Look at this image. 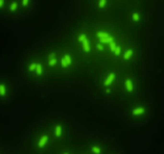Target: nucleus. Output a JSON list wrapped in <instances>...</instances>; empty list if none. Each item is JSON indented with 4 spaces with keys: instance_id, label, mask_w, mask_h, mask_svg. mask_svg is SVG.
I'll return each instance as SVG.
<instances>
[{
    "instance_id": "5",
    "label": "nucleus",
    "mask_w": 164,
    "mask_h": 154,
    "mask_svg": "<svg viewBox=\"0 0 164 154\" xmlns=\"http://www.w3.org/2000/svg\"><path fill=\"white\" fill-rule=\"evenodd\" d=\"M47 140H49V137H47V136H42V138H41L40 142H38V148H43V146H45Z\"/></svg>"
},
{
    "instance_id": "10",
    "label": "nucleus",
    "mask_w": 164,
    "mask_h": 154,
    "mask_svg": "<svg viewBox=\"0 0 164 154\" xmlns=\"http://www.w3.org/2000/svg\"><path fill=\"white\" fill-rule=\"evenodd\" d=\"M108 33L106 32H97V37L100 38V40H101V38H105V37H108Z\"/></svg>"
},
{
    "instance_id": "26",
    "label": "nucleus",
    "mask_w": 164,
    "mask_h": 154,
    "mask_svg": "<svg viewBox=\"0 0 164 154\" xmlns=\"http://www.w3.org/2000/svg\"><path fill=\"white\" fill-rule=\"evenodd\" d=\"M64 154H68V153H64Z\"/></svg>"
},
{
    "instance_id": "3",
    "label": "nucleus",
    "mask_w": 164,
    "mask_h": 154,
    "mask_svg": "<svg viewBox=\"0 0 164 154\" xmlns=\"http://www.w3.org/2000/svg\"><path fill=\"white\" fill-rule=\"evenodd\" d=\"M114 78H116V75L113 74V72H110V74H109V77H108L106 79H105L104 84H105V86H109V84H112V82H113V80H114Z\"/></svg>"
},
{
    "instance_id": "15",
    "label": "nucleus",
    "mask_w": 164,
    "mask_h": 154,
    "mask_svg": "<svg viewBox=\"0 0 164 154\" xmlns=\"http://www.w3.org/2000/svg\"><path fill=\"white\" fill-rule=\"evenodd\" d=\"M64 61L68 63V65H71V63H72V59H71V57H70L68 54H66V55H64Z\"/></svg>"
},
{
    "instance_id": "20",
    "label": "nucleus",
    "mask_w": 164,
    "mask_h": 154,
    "mask_svg": "<svg viewBox=\"0 0 164 154\" xmlns=\"http://www.w3.org/2000/svg\"><path fill=\"white\" fill-rule=\"evenodd\" d=\"M60 65H62L63 67H68V66H70V65H68V63H67V62H66V61H64V58H63V59L60 61Z\"/></svg>"
},
{
    "instance_id": "1",
    "label": "nucleus",
    "mask_w": 164,
    "mask_h": 154,
    "mask_svg": "<svg viewBox=\"0 0 164 154\" xmlns=\"http://www.w3.org/2000/svg\"><path fill=\"white\" fill-rule=\"evenodd\" d=\"M79 41L80 42H83V47H84V51H89L91 50V46H89V42H88V40H87V36L85 34H80L79 36Z\"/></svg>"
},
{
    "instance_id": "23",
    "label": "nucleus",
    "mask_w": 164,
    "mask_h": 154,
    "mask_svg": "<svg viewBox=\"0 0 164 154\" xmlns=\"http://www.w3.org/2000/svg\"><path fill=\"white\" fill-rule=\"evenodd\" d=\"M97 49H99V50H102V49H104V46H102V44H99V45H97Z\"/></svg>"
},
{
    "instance_id": "14",
    "label": "nucleus",
    "mask_w": 164,
    "mask_h": 154,
    "mask_svg": "<svg viewBox=\"0 0 164 154\" xmlns=\"http://www.w3.org/2000/svg\"><path fill=\"white\" fill-rule=\"evenodd\" d=\"M92 152L94 154H100V153H101V149H100L99 146H92Z\"/></svg>"
},
{
    "instance_id": "21",
    "label": "nucleus",
    "mask_w": 164,
    "mask_h": 154,
    "mask_svg": "<svg viewBox=\"0 0 164 154\" xmlns=\"http://www.w3.org/2000/svg\"><path fill=\"white\" fill-rule=\"evenodd\" d=\"M114 54H116V55H119V54H121V47H119V46H117V47H116V50H114Z\"/></svg>"
},
{
    "instance_id": "13",
    "label": "nucleus",
    "mask_w": 164,
    "mask_h": 154,
    "mask_svg": "<svg viewBox=\"0 0 164 154\" xmlns=\"http://www.w3.org/2000/svg\"><path fill=\"white\" fill-rule=\"evenodd\" d=\"M139 19H141L139 13H137V12H134V13H133V20H134L135 22H138V21H139Z\"/></svg>"
},
{
    "instance_id": "24",
    "label": "nucleus",
    "mask_w": 164,
    "mask_h": 154,
    "mask_svg": "<svg viewBox=\"0 0 164 154\" xmlns=\"http://www.w3.org/2000/svg\"><path fill=\"white\" fill-rule=\"evenodd\" d=\"M51 58H55V53H51V54L49 55V59H51Z\"/></svg>"
},
{
    "instance_id": "4",
    "label": "nucleus",
    "mask_w": 164,
    "mask_h": 154,
    "mask_svg": "<svg viewBox=\"0 0 164 154\" xmlns=\"http://www.w3.org/2000/svg\"><path fill=\"white\" fill-rule=\"evenodd\" d=\"M125 86H126V90L129 92H133V90H134V86H133V82L130 79H126L125 80Z\"/></svg>"
},
{
    "instance_id": "16",
    "label": "nucleus",
    "mask_w": 164,
    "mask_h": 154,
    "mask_svg": "<svg viewBox=\"0 0 164 154\" xmlns=\"http://www.w3.org/2000/svg\"><path fill=\"white\" fill-rule=\"evenodd\" d=\"M109 45H110V50H112V51H113V53H114V50H116V47H117V46H116V42H114V40H113V41H112V42H109Z\"/></svg>"
},
{
    "instance_id": "25",
    "label": "nucleus",
    "mask_w": 164,
    "mask_h": 154,
    "mask_svg": "<svg viewBox=\"0 0 164 154\" xmlns=\"http://www.w3.org/2000/svg\"><path fill=\"white\" fill-rule=\"evenodd\" d=\"M3 5H4V0H0V8H1Z\"/></svg>"
},
{
    "instance_id": "12",
    "label": "nucleus",
    "mask_w": 164,
    "mask_h": 154,
    "mask_svg": "<svg viewBox=\"0 0 164 154\" xmlns=\"http://www.w3.org/2000/svg\"><path fill=\"white\" fill-rule=\"evenodd\" d=\"M35 72H37V75H41V74H42V66H41L40 63H37V67H35Z\"/></svg>"
},
{
    "instance_id": "8",
    "label": "nucleus",
    "mask_w": 164,
    "mask_h": 154,
    "mask_svg": "<svg viewBox=\"0 0 164 154\" xmlns=\"http://www.w3.org/2000/svg\"><path fill=\"white\" fill-rule=\"evenodd\" d=\"M55 136L57 137L62 136V127H60V125H57V127H55Z\"/></svg>"
},
{
    "instance_id": "18",
    "label": "nucleus",
    "mask_w": 164,
    "mask_h": 154,
    "mask_svg": "<svg viewBox=\"0 0 164 154\" xmlns=\"http://www.w3.org/2000/svg\"><path fill=\"white\" fill-rule=\"evenodd\" d=\"M49 65H50V66H55V65H57V59H55V58L49 59Z\"/></svg>"
},
{
    "instance_id": "9",
    "label": "nucleus",
    "mask_w": 164,
    "mask_h": 154,
    "mask_svg": "<svg viewBox=\"0 0 164 154\" xmlns=\"http://www.w3.org/2000/svg\"><path fill=\"white\" fill-rule=\"evenodd\" d=\"M5 94H7V88H5V86L3 84H0V96H5Z\"/></svg>"
},
{
    "instance_id": "19",
    "label": "nucleus",
    "mask_w": 164,
    "mask_h": 154,
    "mask_svg": "<svg viewBox=\"0 0 164 154\" xmlns=\"http://www.w3.org/2000/svg\"><path fill=\"white\" fill-rule=\"evenodd\" d=\"M35 67H37V63H32L29 66V71H35Z\"/></svg>"
},
{
    "instance_id": "11",
    "label": "nucleus",
    "mask_w": 164,
    "mask_h": 154,
    "mask_svg": "<svg viewBox=\"0 0 164 154\" xmlns=\"http://www.w3.org/2000/svg\"><path fill=\"white\" fill-rule=\"evenodd\" d=\"M17 1H13L12 3V4H11V8H9V11H11V12H15V11L16 9H17Z\"/></svg>"
},
{
    "instance_id": "6",
    "label": "nucleus",
    "mask_w": 164,
    "mask_h": 154,
    "mask_svg": "<svg viewBox=\"0 0 164 154\" xmlns=\"http://www.w3.org/2000/svg\"><path fill=\"white\" fill-rule=\"evenodd\" d=\"M113 40H114V38H113L112 36H108V37H105V38H101L100 42H101V44H109V42H112Z\"/></svg>"
},
{
    "instance_id": "22",
    "label": "nucleus",
    "mask_w": 164,
    "mask_h": 154,
    "mask_svg": "<svg viewBox=\"0 0 164 154\" xmlns=\"http://www.w3.org/2000/svg\"><path fill=\"white\" fill-rule=\"evenodd\" d=\"M28 4H29V0H23V5H24V7H26Z\"/></svg>"
},
{
    "instance_id": "2",
    "label": "nucleus",
    "mask_w": 164,
    "mask_h": 154,
    "mask_svg": "<svg viewBox=\"0 0 164 154\" xmlns=\"http://www.w3.org/2000/svg\"><path fill=\"white\" fill-rule=\"evenodd\" d=\"M144 112H146V108L144 107H138V108H135V109H133V115H134V116H141Z\"/></svg>"
},
{
    "instance_id": "17",
    "label": "nucleus",
    "mask_w": 164,
    "mask_h": 154,
    "mask_svg": "<svg viewBox=\"0 0 164 154\" xmlns=\"http://www.w3.org/2000/svg\"><path fill=\"white\" fill-rule=\"evenodd\" d=\"M105 5H106V0H100V1H99V7L100 8H104Z\"/></svg>"
},
{
    "instance_id": "7",
    "label": "nucleus",
    "mask_w": 164,
    "mask_h": 154,
    "mask_svg": "<svg viewBox=\"0 0 164 154\" xmlns=\"http://www.w3.org/2000/svg\"><path fill=\"white\" fill-rule=\"evenodd\" d=\"M133 53H134V51H133L131 49L126 50V51H125V54H123V59H129V58L133 55Z\"/></svg>"
}]
</instances>
